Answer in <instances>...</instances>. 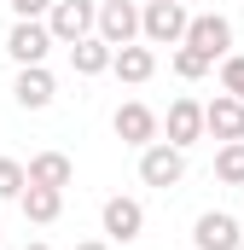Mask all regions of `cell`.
I'll return each mask as SVG.
<instances>
[{
	"label": "cell",
	"instance_id": "cell-1",
	"mask_svg": "<svg viewBox=\"0 0 244 250\" xmlns=\"http://www.w3.org/2000/svg\"><path fill=\"white\" fill-rule=\"evenodd\" d=\"M186 29H192L186 0H145L140 6V41L145 47H181Z\"/></svg>",
	"mask_w": 244,
	"mask_h": 250
},
{
	"label": "cell",
	"instance_id": "cell-2",
	"mask_svg": "<svg viewBox=\"0 0 244 250\" xmlns=\"http://www.w3.org/2000/svg\"><path fill=\"white\" fill-rule=\"evenodd\" d=\"M47 29H53V41H59V47H76V41L99 35V0H53Z\"/></svg>",
	"mask_w": 244,
	"mask_h": 250
},
{
	"label": "cell",
	"instance_id": "cell-3",
	"mask_svg": "<svg viewBox=\"0 0 244 250\" xmlns=\"http://www.w3.org/2000/svg\"><path fill=\"white\" fill-rule=\"evenodd\" d=\"M140 181L157 187V192L181 187V181H186V151H181V146H169V140H151V146L140 151Z\"/></svg>",
	"mask_w": 244,
	"mask_h": 250
},
{
	"label": "cell",
	"instance_id": "cell-4",
	"mask_svg": "<svg viewBox=\"0 0 244 250\" xmlns=\"http://www.w3.org/2000/svg\"><path fill=\"white\" fill-rule=\"evenodd\" d=\"M53 47H59V41H53L47 18H18V23H12V35H6V53H12L18 70H23V64H47Z\"/></svg>",
	"mask_w": 244,
	"mask_h": 250
},
{
	"label": "cell",
	"instance_id": "cell-5",
	"mask_svg": "<svg viewBox=\"0 0 244 250\" xmlns=\"http://www.w3.org/2000/svg\"><path fill=\"white\" fill-rule=\"evenodd\" d=\"M99 221H105V239H111V245H134V239L145 233V204L128 198V192H117V198H105Z\"/></svg>",
	"mask_w": 244,
	"mask_h": 250
},
{
	"label": "cell",
	"instance_id": "cell-6",
	"mask_svg": "<svg viewBox=\"0 0 244 250\" xmlns=\"http://www.w3.org/2000/svg\"><path fill=\"white\" fill-rule=\"evenodd\" d=\"M111 128H117L122 146H134V151H145L157 134H163V117L151 111V105H140V99H128V105H117V117H111Z\"/></svg>",
	"mask_w": 244,
	"mask_h": 250
},
{
	"label": "cell",
	"instance_id": "cell-7",
	"mask_svg": "<svg viewBox=\"0 0 244 250\" xmlns=\"http://www.w3.org/2000/svg\"><path fill=\"white\" fill-rule=\"evenodd\" d=\"M186 47H198V53H209V59H227V53H233V18H227V12H198L192 29H186Z\"/></svg>",
	"mask_w": 244,
	"mask_h": 250
},
{
	"label": "cell",
	"instance_id": "cell-8",
	"mask_svg": "<svg viewBox=\"0 0 244 250\" xmlns=\"http://www.w3.org/2000/svg\"><path fill=\"white\" fill-rule=\"evenodd\" d=\"M192 245L198 250H244V227L227 215V209H203L198 227H192Z\"/></svg>",
	"mask_w": 244,
	"mask_h": 250
},
{
	"label": "cell",
	"instance_id": "cell-9",
	"mask_svg": "<svg viewBox=\"0 0 244 250\" xmlns=\"http://www.w3.org/2000/svg\"><path fill=\"white\" fill-rule=\"evenodd\" d=\"M99 35L111 47H134L140 41V6L134 0H99Z\"/></svg>",
	"mask_w": 244,
	"mask_h": 250
},
{
	"label": "cell",
	"instance_id": "cell-10",
	"mask_svg": "<svg viewBox=\"0 0 244 250\" xmlns=\"http://www.w3.org/2000/svg\"><path fill=\"white\" fill-rule=\"evenodd\" d=\"M12 99H18L23 111H47V105L59 99L53 70H47V64H23V70H18V82H12Z\"/></svg>",
	"mask_w": 244,
	"mask_h": 250
},
{
	"label": "cell",
	"instance_id": "cell-11",
	"mask_svg": "<svg viewBox=\"0 0 244 250\" xmlns=\"http://www.w3.org/2000/svg\"><path fill=\"white\" fill-rule=\"evenodd\" d=\"M163 134H169V146H198L203 134H209V123H203V105L198 99H175L169 105V117H163Z\"/></svg>",
	"mask_w": 244,
	"mask_h": 250
},
{
	"label": "cell",
	"instance_id": "cell-12",
	"mask_svg": "<svg viewBox=\"0 0 244 250\" xmlns=\"http://www.w3.org/2000/svg\"><path fill=\"white\" fill-rule=\"evenodd\" d=\"M203 123H209V134L227 146V140H244V99H233V93H215L209 105H203Z\"/></svg>",
	"mask_w": 244,
	"mask_h": 250
},
{
	"label": "cell",
	"instance_id": "cell-13",
	"mask_svg": "<svg viewBox=\"0 0 244 250\" xmlns=\"http://www.w3.org/2000/svg\"><path fill=\"white\" fill-rule=\"evenodd\" d=\"M111 64H117V47H111L105 35H87V41L70 47V70H76V76H105Z\"/></svg>",
	"mask_w": 244,
	"mask_h": 250
},
{
	"label": "cell",
	"instance_id": "cell-14",
	"mask_svg": "<svg viewBox=\"0 0 244 250\" xmlns=\"http://www.w3.org/2000/svg\"><path fill=\"white\" fill-rule=\"evenodd\" d=\"M70 181H76V163H70V157H64V151H35V157H29V187H70Z\"/></svg>",
	"mask_w": 244,
	"mask_h": 250
},
{
	"label": "cell",
	"instance_id": "cell-15",
	"mask_svg": "<svg viewBox=\"0 0 244 250\" xmlns=\"http://www.w3.org/2000/svg\"><path fill=\"white\" fill-rule=\"evenodd\" d=\"M18 204H23V221H35V227H53L64 215V192L59 187H23Z\"/></svg>",
	"mask_w": 244,
	"mask_h": 250
},
{
	"label": "cell",
	"instance_id": "cell-16",
	"mask_svg": "<svg viewBox=\"0 0 244 250\" xmlns=\"http://www.w3.org/2000/svg\"><path fill=\"white\" fill-rule=\"evenodd\" d=\"M111 70H117L128 87H140V82H151V76H157V53H151V47H140V41H134V47H117V64H111Z\"/></svg>",
	"mask_w": 244,
	"mask_h": 250
},
{
	"label": "cell",
	"instance_id": "cell-17",
	"mask_svg": "<svg viewBox=\"0 0 244 250\" xmlns=\"http://www.w3.org/2000/svg\"><path fill=\"white\" fill-rule=\"evenodd\" d=\"M169 64H175V76H181V82H203V76L215 70V59H209V53H198V47H186V41L169 53Z\"/></svg>",
	"mask_w": 244,
	"mask_h": 250
},
{
	"label": "cell",
	"instance_id": "cell-18",
	"mask_svg": "<svg viewBox=\"0 0 244 250\" xmlns=\"http://www.w3.org/2000/svg\"><path fill=\"white\" fill-rule=\"evenodd\" d=\"M215 181H227V187H244V140H227V146L215 151Z\"/></svg>",
	"mask_w": 244,
	"mask_h": 250
},
{
	"label": "cell",
	"instance_id": "cell-19",
	"mask_svg": "<svg viewBox=\"0 0 244 250\" xmlns=\"http://www.w3.org/2000/svg\"><path fill=\"white\" fill-rule=\"evenodd\" d=\"M23 187H29V163L0 157V198H23Z\"/></svg>",
	"mask_w": 244,
	"mask_h": 250
},
{
	"label": "cell",
	"instance_id": "cell-20",
	"mask_svg": "<svg viewBox=\"0 0 244 250\" xmlns=\"http://www.w3.org/2000/svg\"><path fill=\"white\" fill-rule=\"evenodd\" d=\"M221 93L244 99V53H227V59H221Z\"/></svg>",
	"mask_w": 244,
	"mask_h": 250
},
{
	"label": "cell",
	"instance_id": "cell-21",
	"mask_svg": "<svg viewBox=\"0 0 244 250\" xmlns=\"http://www.w3.org/2000/svg\"><path fill=\"white\" fill-rule=\"evenodd\" d=\"M12 6V18H47L53 12V0H6Z\"/></svg>",
	"mask_w": 244,
	"mask_h": 250
},
{
	"label": "cell",
	"instance_id": "cell-22",
	"mask_svg": "<svg viewBox=\"0 0 244 250\" xmlns=\"http://www.w3.org/2000/svg\"><path fill=\"white\" fill-rule=\"evenodd\" d=\"M76 250H111V239H81Z\"/></svg>",
	"mask_w": 244,
	"mask_h": 250
},
{
	"label": "cell",
	"instance_id": "cell-23",
	"mask_svg": "<svg viewBox=\"0 0 244 250\" xmlns=\"http://www.w3.org/2000/svg\"><path fill=\"white\" fill-rule=\"evenodd\" d=\"M23 250H53V245H41V239H29V245H23Z\"/></svg>",
	"mask_w": 244,
	"mask_h": 250
}]
</instances>
